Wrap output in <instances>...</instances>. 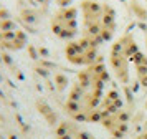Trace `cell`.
Returning a JSON list of instances; mask_svg holds the SVG:
<instances>
[{
  "mask_svg": "<svg viewBox=\"0 0 147 139\" xmlns=\"http://www.w3.org/2000/svg\"><path fill=\"white\" fill-rule=\"evenodd\" d=\"M107 81H109V73L104 63L98 60L93 65L81 70L65 104L68 116L81 123L91 121V114L98 109L104 96V85Z\"/></svg>",
  "mask_w": 147,
  "mask_h": 139,
  "instance_id": "1",
  "label": "cell"
},
{
  "mask_svg": "<svg viewBox=\"0 0 147 139\" xmlns=\"http://www.w3.org/2000/svg\"><path fill=\"white\" fill-rule=\"evenodd\" d=\"M129 63L131 60L127 56L122 46L119 45V41L116 40L111 46V53H109V65L113 68V73L116 75V78L119 83L127 85L129 83Z\"/></svg>",
  "mask_w": 147,
  "mask_h": 139,
  "instance_id": "5",
  "label": "cell"
},
{
  "mask_svg": "<svg viewBox=\"0 0 147 139\" xmlns=\"http://www.w3.org/2000/svg\"><path fill=\"white\" fill-rule=\"evenodd\" d=\"M116 33V12L111 5L106 3V12H104V20H102V41L106 43L113 40Z\"/></svg>",
  "mask_w": 147,
  "mask_h": 139,
  "instance_id": "9",
  "label": "cell"
},
{
  "mask_svg": "<svg viewBox=\"0 0 147 139\" xmlns=\"http://www.w3.org/2000/svg\"><path fill=\"white\" fill-rule=\"evenodd\" d=\"M81 129L74 123L61 121L56 126V139H80Z\"/></svg>",
  "mask_w": 147,
  "mask_h": 139,
  "instance_id": "11",
  "label": "cell"
},
{
  "mask_svg": "<svg viewBox=\"0 0 147 139\" xmlns=\"http://www.w3.org/2000/svg\"><path fill=\"white\" fill-rule=\"evenodd\" d=\"M101 123L114 138H122L124 132L127 131V114L124 113V109H119V111L104 116L101 119Z\"/></svg>",
  "mask_w": 147,
  "mask_h": 139,
  "instance_id": "7",
  "label": "cell"
},
{
  "mask_svg": "<svg viewBox=\"0 0 147 139\" xmlns=\"http://www.w3.org/2000/svg\"><path fill=\"white\" fill-rule=\"evenodd\" d=\"M65 58L74 66H89L98 60V45L86 37H80L68 41L65 46Z\"/></svg>",
  "mask_w": 147,
  "mask_h": 139,
  "instance_id": "4",
  "label": "cell"
},
{
  "mask_svg": "<svg viewBox=\"0 0 147 139\" xmlns=\"http://www.w3.org/2000/svg\"><path fill=\"white\" fill-rule=\"evenodd\" d=\"M35 2H36V3H40V5H47L50 0H35Z\"/></svg>",
  "mask_w": 147,
  "mask_h": 139,
  "instance_id": "15",
  "label": "cell"
},
{
  "mask_svg": "<svg viewBox=\"0 0 147 139\" xmlns=\"http://www.w3.org/2000/svg\"><path fill=\"white\" fill-rule=\"evenodd\" d=\"M74 0H55V3L60 7V8H66V7H73Z\"/></svg>",
  "mask_w": 147,
  "mask_h": 139,
  "instance_id": "13",
  "label": "cell"
},
{
  "mask_svg": "<svg viewBox=\"0 0 147 139\" xmlns=\"http://www.w3.org/2000/svg\"><path fill=\"white\" fill-rule=\"evenodd\" d=\"M80 139H96V138H94L93 134H89V132H88V131H84V129H81Z\"/></svg>",
  "mask_w": 147,
  "mask_h": 139,
  "instance_id": "14",
  "label": "cell"
},
{
  "mask_svg": "<svg viewBox=\"0 0 147 139\" xmlns=\"http://www.w3.org/2000/svg\"><path fill=\"white\" fill-rule=\"evenodd\" d=\"M78 15H80L78 7L58 8L51 17V23H50V28L55 33V37H58L60 40H68V41L76 38L80 30Z\"/></svg>",
  "mask_w": 147,
  "mask_h": 139,
  "instance_id": "3",
  "label": "cell"
},
{
  "mask_svg": "<svg viewBox=\"0 0 147 139\" xmlns=\"http://www.w3.org/2000/svg\"><path fill=\"white\" fill-rule=\"evenodd\" d=\"M27 33L20 30L18 26L10 28V30H3L0 32V45L3 48H7L10 52H18L23 46L27 45Z\"/></svg>",
  "mask_w": 147,
  "mask_h": 139,
  "instance_id": "6",
  "label": "cell"
},
{
  "mask_svg": "<svg viewBox=\"0 0 147 139\" xmlns=\"http://www.w3.org/2000/svg\"><path fill=\"white\" fill-rule=\"evenodd\" d=\"M119 109H122V99H121V94L116 90H111V91H107L104 96H102V99H101L99 106H98V114H99V121L104 116H107V114H111V113H116L119 111Z\"/></svg>",
  "mask_w": 147,
  "mask_h": 139,
  "instance_id": "8",
  "label": "cell"
},
{
  "mask_svg": "<svg viewBox=\"0 0 147 139\" xmlns=\"http://www.w3.org/2000/svg\"><path fill=\"white\" fill-rule=\"evenodd\" d=\"M81 20H83V37L91 40L99 46L102 41V20L106 12V3L98 0H83L80 3Z\"/></svg>",
  "mask_w": 147,
  "mask_h": 139,
  "instance_id": "2",
  "label": "cell"
},
{
  "mask_svg": "<svg viewBox=\"0 0 147 139\" xmlns=\"http://www.w3.org/2000/svg\"><path fill=\"white\" fill-rule=\"evenodd\" d=\"M117 41H119V45L122 46L124 53L129 56V60H132L134 55H136L137 52H140V50H139V45H137V41L134 40V37L131 35V33H126V35L119 37V38H117Z\"/></svg>",
  "mask_w": 147,
  "mask_h": 139,
  "instance_id": "12",
  "label": "cell"
},
{
  "mask_svg": "<svg viewBox=\"0 0 147 139\" xmlns=\"http://www.w3.org/2000/svg\"><path fill=\"white\" fill-rule=\"evenodd\" d=\"M131 63L134 65V70H136V75H137L139 83L144 88H147V56L142 52H137L132 56Z\"/></svg>",
  "mask_w": 147,
  "mask_h": 139,
  "instance_id": "10",
  "label": "cell"
},
{
  "mask_svg": "<svg viewBox=\"0 0 147 139\" xmlns=\"http://www.w3.org/2000/svg\"><path fill=\"white\" fill-rule=\"evenodd\" d=\"M140 139H147V134H142V136H140Z\"/></svg>",
  "mask_w": 147,
  "mask_h": 139,
  "instance_id": "17",
  "label": "cell"
},
{
  "mask_svg": "<svg viewBox=\"0 0 147 139\" xmlns=\"http://www.w3.org/2000/svg\"><path fill=\"white\" fill-rule=\"evenodd\" d=\"M2 15H5V12H3V8H2V5H0V17Z\"/></svg>",
  "mask_w": 147,
  "mask_h": 139,
  "instance_id": "16",
  "label": "cell"
}]
</instances>
